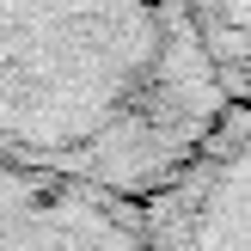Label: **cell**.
<instances>
[{"instance_id":"1","label":"cell","mask_w":251,"mask_h":251,"mask_svg":"<svg viewBox=\"0 0 251 251\" xmlns=\"http://www.w3.org/2000/svg\"><path fill=\"white\" fill-rule=\"evenodd\" d=\"M184 0H0V153L153 202L233 117Z\"/></svg>"},{"instance_id":"2","label":"cell","mask_w":251,"mask_h":251,"mask_svg":"<svg viewBox=\"0 0 251 251\" xmlns=\"http://www.w3.org/2000/svg\"><path fill=\"white\" fill-rule=\"evenodd\" d=\"M0 251H159L147 202L0 153Z\"/></svg>"},{"instance_id":"4","label":"cell","mask_w":251,"mask_h":251,"mask_svg":"<svg viewBox=\"0 0 251 251\" xmlns=\"http://www.w3.org/2000/svg\"><path fill=\"white\" fill-rule=\"evenodd\" d=\"M184 6H190L215 80L227 86L239 110H251V0H184Z\"/></svg>"},{"instance_id":"3","label":"cell","mask_w":251,"mask_h":251,"mask_svg":"<svg viewBox=\"0 0 251 251\" xmlns=\"http://www.w3.org/2000/svg\"><path fill=\"white\" fill-rule=\"evenodd\" d=\"M159 251H251V110H233L221 135L147 202Z\"/></svg>"}]
</instances>
